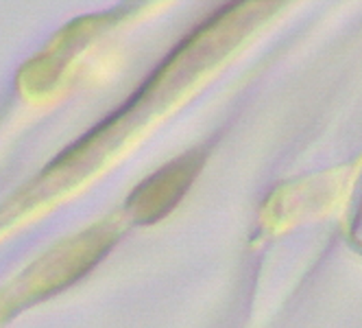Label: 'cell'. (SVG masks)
Wrapping results in <instances>:
<instances>
[{
	"instance_id": "obj_1",
	"label": "cell",
	"mask_w": 362,
	"mask_h": 328,
	"mask_svg": "<svg viewBox=\"0 0 362 328\" xmlns=\"http://www.w3.org/2000/svg\"><path fill=\"white\" fill-rule=\"evenodd\" d=\"M199 169V160L194 158H181L160 171L155 178H151L138 195L132 199L136 213L142 221H158L166 213H170L177 201L184 197L190 182L194 180V173Z\"/></svg>"
}]
</instances>
